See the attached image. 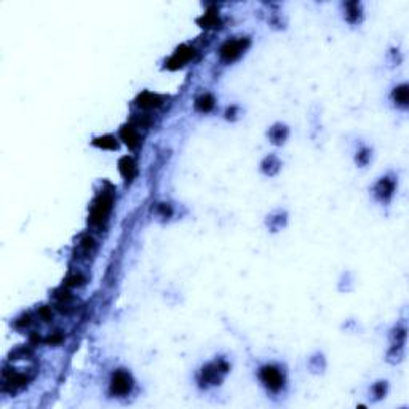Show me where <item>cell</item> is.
Returning <instances> with one entry per match:
<instances>
[{
    "instance_id": "6",
    "label": "cell",
    "mask_w": 409,
    "mask_h": 409,
    "mask_svg": "<svg viewBox=\"0 0 409 409\" xmlns=\"http://www.w3.org/2000/svg\"><path fill=\"white\" fill-rule=\"evenodd\" d=\"M195 56V50L190 48V47H186L182 45L176 50V53L170 58V61L167 63V67L171 69V71H175V69H179L182 67L186 63H189L190 59Z\"/></svg>"
},
{
    "instance_id": "1",
    "label": "cell",
    "mask_w": 409,
    "mask_h": 409,
    "mask_svg": "<svg viewBox=\"0 0 409 409\" xmlns=\"http://www.w3.org/2000/svg\"><path fill=\"white\" fill-rule=\"evenodd\" d=\"M112 205H114V197L112 194L102 192L96 200L93 202L90 221L93 225H102L107 221V217L112 211Z\"/></svg>"
},
{
    "instance_id": "11",
    "label": "cell",
    "mask_w": 409,
    "mask_h": 409,
    "mask_svg": "<svg viewBox=\"0 0 409 409\" xmlns=\"http://www.w3.org/2000/svg\"><path fill=\"white\" fill-rule=\"evenodd\" d=\"M195 107H197V110H200V112H210V110L214 107V98L211 96V94L205 93V94H202L200 98H197V101H195Z\"/></svg>"
},
{
    "instance_id": "8",
    "label": "cell",
    "mask_w": 409,
    "mask_h": 409,
    "mask_svg": "<svg viewBox=\"0 0 409 409\" xmlns=\"http://www.w3.org/2000/svg\"><path fill=\"white\" fill-rule=\"evenodd\" d=\"M118 168H120V173L121 176H123L126 181H133L136 173H138V168H136V162L131 159V157H121L120 162H118Z\"/></svg>"
},
{
    "instance_id": "14",
    "label": "cell",
    "mask_w": 409,
    "mask_h": 409,
    "mask_svg": "<svg viewBox=\"0 0 409 409\" xmlns=\"http://www.w3.org/2000/svg\"><path fill=\"white\" fill-rule=\"evenodd\" d=\"M286 134H288V129H286L285 126H282V125H277V126H274V128L270 129V138H272V141H274L275 144L283 143V141H285V138H286Z\"/></svg>"
},
{
    "instance_id": "2",
    "label": "cell",
    "mask_w": 409,
    "mask_h": 409,
    "mask_svg": "<svg viewBox=\"0 0 409 409\" xmlns=\"http://www.w3.org/2000/svg\"><path fill=\"white\" fill-rule=\"evenodd\" d=\"M229 371V366L224 361L214 363V364H208L202 371H200L198 380L202 385H216L219 384L222 379V374Z\"/></svg>"
},
{
    "instance_id": "10",
    "label": "cell",
    "mask_w": 409,
    "mask_h": 409,
    "mask_svg": "<svg viewBox=\"0 0 409 409\" xmlns=\"http://www.w3.org/2000/svg\"><path fill=\"white\" fill-rule=\"evenodd\" d=\"M160 104H162V98L157 96V94H154V93L146 91L138 98V106L143 109H154V107H159Z\"/></svg>"
},
{
    "instance_id": "4",
    "label": "cell",
    "mask_w": 409,
    "mask_h": 409,
    "mask_svg": "<svg viewBox=\"0 0 409 409\" xmlns=\"http://www.w3.org/2000/svg\"><path fill=\"white\" fill-rule=\"evenodd\" d=\"M133 390V379L126 371L114 372L110 380V391L117 396H126Z\"/></svg>"
},
{
    "instance_id": "18",
    "label": "cell",
    "mask_w": 409,
    "mask_h": 409,
    "mask_svg": "<svg viewBox=\"0 0 409 409\" xmlns=\"http://www.w3.org/2000/svg\"><path fill=\"white\" fill-rule=\"evenodd\" d=\"M368 160H369V151H363L361 154H358V157H356V162L361 165H366Z\"/></svg>"
},
{
    "instance_id": "15",
    "label": "cell",
    "mask_w": 409,
    "mask_h": 409,
    "mask_svg": "<svg viewBox=\"0 0 409 409\" xmlns=\"http://www.w3.org/2000/svg\"><path fill=\"white\" fill-rule=\"evenodd\" d=\"M393 98L396 101V104H399V106H407V86L406 85H401V86H398V88L395 90L393 93Z\"/></svg>"
},
{
    "instance_id": "3",
    "label": "cell",
    "mask_w": 409,
    "mask_h": 409,
    "mask_svg": "<svg viewBox=\"0 0 409 409\" xmlns=\"http://www.w3.org/2000/svg\"><path fill=\"white\" fill-rule=\"evenodd\" d=\"M249 40L248 39H237V40H227L221 47L219 55L225 63H232V61L238 59L241 53L248 48Z\"/></svg>"
},
{
    "instance_id": "12",
    "label": "cell",
    "mask_w": 409,
    "mask_h": 409,
    "mask_svg": "<svg viewBox=\"0 0 409 409\" xmlns=\"http://www.w3.org/2000/svg\"><path fill=\"white\" fill-rule=\"evenodd\" d=\"M94 146L101 147V149H109V151H117L118 149V143L114 136H102V138H96L93 141Z\"/></svg>"
},
{
    "instance_id": "13",
    "label": "cell",
    "mask_w": 409,
    "mask_h": 409,
    "mask_svg": "<svg viewBox=\"0 0 409 409\" xmlns=\"http://www.w3.org/2000/svg\"><path fill=\"white\" fill-rule=\"evenodd\" d=\"M198 23L203 26V28H217L219 26V16L214 12H210V13H205L202 18L198 20Z\"/></svg>"
},
{
    "instance_id": "9",
    "label": "cell",
    "mask_w": 409,
    "mask_h": 409,
    "mask_svg": "<svg viewBox=\"0 0 409 409\" xmlns=\"http://www.w3.org/2000/svg\"><path fill=\"white\" fill-rule=\"evenodd\" d=\"M120 138L123 139V141L128 144V147H131V149H136V147L141 144V136H139L138 129L133 125H126L121 128Z\"/></svg>"
},
{
    "instance_id": "7",
    "label": "cell",
    "mask_w": 409,
    "mask_h": 409,
    "mask_svg": "<svg viewBox=\"0 0 409 409\" xmlns=\"http://www.w3.org/2000/svg\"><path fill=\"white\" fill-rule=\"evenodd\" d=\"M395 192V181L390 178H382L376 186V195L382 202H388Z\"/></svg>"
},
{
    "instance_id": "5",
    "label": "cell",
    "mask_w": 409,
    "mask_h": 409,
    "mask_svg": "<svg viewBox=\"0 0 409 409\" xmlns=\"http://www.w3.org/2000/svg\"><path fill=\"white\" fill-rule=\"evenodd\" d=\"M259 377H260V380L264 382L268 390L280 391L283 388V384H285L283 374L280 372V369L275 368V366H264L259 372Z\"/></svg>"
},
{
    "instance_id": "16",
    "label": "cell",
    "mask_w": 409,
    "mask_h": 409,
    "mask_svg": "<svg viewBox=\"0 0 409 409\" xmlns=\"http://www.w3.org/2000/svg\"><path fill=\"white\" fill-rule=\"evenodd\" d=\"M80 248L85 254H91L94 248H96V243H94V240L91 237H83L82 241H80Z\"/></svg>"
},
{
    "instance_id": "19",
    "label": "cell",
    "mask_w": 409,
    "mask_h": 409,
    "mask_svg": "<svg viewBox=\"0 0 409 409\" xmlns=\"http://www.w3.org/2000/svg\"><path fill=\"white\" fill-rule=\"evenodd\" d=\"M159 210H160V213H162V216L163 217H168V216H171V208H170V205H165V203H162L160 206H159Z\"/></svg>"
},
{
    "instance_id": "17",
    "label": "cell",
    "mask_w": 409,
    "mask_h": 409,
    "mask_svg": "<svg viewBox=\"0 0 409 409\" xmlns=\"http://www.w3.org/2000/svg\"><path fill=\"white\" fill-rule=\"evenodd\" d=\"M85 282V278L80 275V274H77V275H72V277H69L67 278V285H71V286H77V285H82Z\"/></svg>"
}]
</instances>
